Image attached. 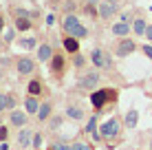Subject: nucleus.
<instances>
[{"label":"nucleus","mask_w":152,"mask_h":150,"mask_svg":"<svg viewBox=\"0 0 152 150\" xmlns=\"http://www.w3.org/2000/svg\"><path fill=\"white\" fill-rule=\"evenodd\" d=\"M117 97V91H113V89H97V91H93V95H91V104L97 108V110H102L104 106H106V102L108 100H115Z\"/></svg>","instance_id":"f257e3e1"},{"label":"nucleus","mask_w":152,"mask_h":150,"mask_svg":"<svg viewBox=\"0 0 152 150\" xmlns=\"http://www.w3.org/2000/svg\"><path fill=\"white\" fill-rule=\"evenodd\" d=\"M99 82H102V77H99L97 71H88V73L77 77V89L80 91H97Z\"/></svg>","instance_id":"f03ea898"},{"label":"nucleus","mask_w":152,"mask_h":150,"mask_svg":"<svg viewBox=\"0 0 152 150\" xmlns=\"http://www.w3.org/2000/svg\"><path fill=\"white\" fill-rule=\"evenodd\" d=\"M91 62L97 69H113V58L104 53V49H93L91 51Z\"/></svg>","instance_id":"7ed1b4c3"},{"label":"nucleus","mask_w":152,"mask_h":150,"mask_svg":"<svg viewBox=\"0 0 152 150\" xmlns=\"http://www.w3.org/2000/svg\"><path fill=\"white\" fill-rule=\"evenodd\" d=\"M137 49V44L132 42V38H121L115 46V55H119V58H126V55H130L132 51Z\"/></svg>","instance_id":"20e7f679"},{"label":"nucleus","mask_w":152,"mask_h":150,"mask_svg":"<svg viewBox=\"0 0 152 150\" xmlns=\"http://www.w3.org/2000/svg\"><path fill=\"white\" fill-rule=\"evenodd\" d=\"M117 7H119V4L108 2V0H102V2L97 4V11H99V15H102L104 20H106V18H113V15L117 13Z\"/></svg>","instance_id":"39448f33"},{"label":"nucleus","mask_w":152,"mask_h":150,"mask_svg":"<svg viewBox=\"0 0 152 150\" xmlns=\"http://www.w3.org/2000/svg\"><path fill=\"white\" fill-rule=\"evenodd\" d=\"M99 132H102V137H117L119 135V121L115 119V117H113V119H108L102 126V130H99Z\"/></svg>","instance_id":"423d86ee"},{"label":"nucleus","mask_w":152,"mask_h":150,"mask_svg":"<svg viewBox=\"0 0 152 150\" xmlns=\"http://www.w3.org/2000/svg\"><path fill=\"white\" fill-rule=\"evenodd\" d=\"M33 71H35V62L31 60V58L24 55V58L18 60V73H20V75H31Z\"/></svg>","instance_id":"0eeeda50"},{"label":"nucleus","mask_w":152,"mask_h":150,"mask_svg":"<svg viewBox=\"0 0 152 150\" xmlns=\"http://www.w3.org/2000/svg\"><path fill=\"white\" fill-rule=\"evenodd\" d=\"M77 27H80V18H77L75 13H69V15L64 18V22H62V31H66L69 35H71Z\"/></svg>","instance_id":"6e6552de"},{"label":"nucleus","mask_w":152,"mask_h":150,"mask_svg":"<svg viewBox=\"0 0 152 150\" xmlns=\"http://www.w3.org/2000/svg\"><path fill=\"white\" fill-rule=\"evenodd\" d=\"M113 35H117V38H126V35L132 31V27H130L128 22H117V24H113Z\"/></svg>","instance_id":"1a4fd4ad"},{"label":"nucleus","mask_w":152,"mask_h":150,"mask_svg":"<svg viewBox=\"0 0 152 150\" xmlns=\"http://www.w3.org/2000/svg\"><path fill=\"white\" fill-rule=\"evenodd\" d=\"M53 49H51L49 44H40L38 46V60L40 62H49V60H53Z\"/></svg>","instance_id":"9d476101"},{"label":"nucleus","mask_w":152,"mask_h":150,"mask_svg":"<svg viewBox=\"0 0 152 150\" xmlns=\"http://www.w3.org/2000/svg\"><path fill=\"white\" fill-rule=\"evenodd\" d=\"M18 143H20V146H29V143H33V132H31L29 128H22V130L18 132Z\"/></svg>","instance_id":"9b49d317"},{"label":"nucleus","mask_w":152,"mask_h":150,"mask_svg":"<svg viewBox=\"0 0 152 150\" xmlns=\"http://www.w3.org/2000/svg\"><path fill=\"white\" fill-rule=\"evenodd\" d=\"M9 119H11V124H13V126H20V128H22L24 124H27V115H24L22 110H11Z\"/></svg>","instance_id":"f8f14e48"},{"label":"nucleus","mask_w":152,"mask_h":150,"mask_svg":"<svg viewBox=\"0 0 152 150\" xmlns=\"http://www.w3.org/2000/svg\"><path fill=\"white\" fill-rule=\"evenodd\" d=\"M66 115H69L71 119H84L82 106H75V104H69V106H66Z\"/></svg>","instance_id":"ddd939ff"},{"label":"nucleus","mask_w":152,"mask_h":150,"mask_svg":"<svg viewBox=\"0 0 152 150\" xmlns=\"http://www.w3.org/2000/svg\"><path fill=\"white\" fill-rule=\"evenodd\" d=\"M24 106H27V113H38L42 104L38 102V97H35V95H29L27 100H24Z\"/></svg>","instance_id":"4468645a"},{"label":"nucleus","mask_w":152,"mask_h":150,"mask_svg":"<svg viewBox=\"0 0 152 150\" xmlns=\"http://www.w3.org/2000/svg\"><path fill=\"white\" fill-rule=\"evenodd\" d=\"M64 49L69 51V53H77L80 51V42H77V38H73V35H69V38H64Z\"/></svg>","instance_id":"2eb2a0df"},{"label":"nucleus","mask_w":152,"mask_h":150,"mask_svg":"<svg viewBox=\"0 0 152 150\" xmlns=\"http://www.w3.org/2000/svg\"><path fill=\"white\" fill-rule=\"evenodd\" d=\"M132 31H134L137 35H145V31H148V24H145V20H143V18H137V20L132 22Z\"/></svg>","instance_id":"dca6fc26"},{"label":"nucleus","mask_w":152,"mask_h":150,"mask_svg":"<svg viewBox=\"0 0 152 150\" xmlns=\"http://www.w3.org/2000/svg\"><path fill=\"white\" fill-rule=\"evenodd\" d=\"M51 69H53V73H64V58H62V55H53Z\"/></svg>","instance_id":"f3484780"},{"label":"nucleus","mask_w":152,"mask_h":150,"mask_svg":"<svg viewBox=\"0 0 152 150\" xmlns=\"http://www.w3.org/2000/svg\"><path fill=\"white\" fill-rule=\"evenodd\" d=\"M15 29H18V31H29L31 29L29 15H18V20H15Z\"/></svg>","instance_id":"a211bd4d"},{"label":"nucleus","mask_w":152,"mask_h":150,"mask_svg":"<svg viewBox=\"0 0 152 150\" xmlns=\"http://www.w3.org/2000/svg\"><path fill=\"white\" fill-rule=\"evenodd\" d=\"M49 117H51V102H44V104L40 106V110H38V119L44 121V119H49Z\"/></svg>","instance_id":"6ab92c4d"},{"label":"nucleus","mask_w":152,"mask_h":150,"mask_svg":"<svg viewBox=\"0 0 152 150\" xmlns=\"http://www.w3.org/2000/svg\"><path fill=\"white\" fill-rule=\"evenodd\" d=\"M137 117H139L137 110H128V113H126V126L134 128V126H137Z\"/></svg>","instance_id":"aec40b11"},{"label":"nucleus","mask_w":152,"mask_h":150,"mask_svg":"<svg viewBox=\"0 0 152 150\" xmlns=\"http://www.w3.org/2000/svg\"><path fill=\"white\" fill-rule=\"evenodd\" d=\"M42 86H40V80H31L29 82V95H40Z\"/></svg>","instance_id":"412c9836"},{"label":"nucleus","mask_w":152,"mask_h":150,"mask_svg":"<svg viewBox=\"0 0 152 150\" xmlns=\"http://www.w3.org/2000/svg\"><path fill=\"white\" fill-rule=\"evenodd\" d=\"M20 46H22V49H35V46H38V42H35V38H22L20 40Z\"/></svg>","instance_id":"4be33fe9"},{"label":"nucleus","mask_w":152,"mask_h":150,"mask_svg":"<svg viewBox=\"0 0 152 150\" xmlns=\"http://www.w3.org/2000/svg\"><path fill=\"white\" fill-rule=\"evenodd\" d=\"M73 64H75L77 69H82V66L86 64V58H84V55L80 53V51H77V53H73Z\"/></svg>","instance_id":"5701e85b"},{"label":"nucleus","mask_w":152,"mask_h":150,"mask_svg":"<svg viewBox=\"0 0 152 150\" xmlns=\"http://www.w3.org/2000/svg\"><path fill=\"white\" fill-rule=\"evenodd\" d=\"M71 35H73V38H80V40H82V38H86V35H88V29L84 27V24H80V27H77L75 31H73Z\"/></svg>","instance_id":"b1692460"},{"label":"nucleus","mask_w":152,"mask_h":150,"mask_svg":"<svg viewBox=\"0 0 152 150\" xmlns=\"http://www.w3.org/2000/svg\"><path fill=\"white\" fill-rule=\"evenodd\" d=\"M51 150H73V146H69V143H64V141H57V143H53Z\"/></svg>","instance_id":"393cba45"},{"label":"nucleus","mask_w":152,"mask_h":150,"mask_svg":"<svg viewBox=\"0 0 152 150\" xmlns=\"http://www.w3.org/2000/svg\"><path fill=\"white\" fill-rule=\"evenodd\" d=\"M95 124H97V115L88 119V124H86V130H88V132H95Z\"/></svg>","instance_id":"a878e982"},{"label":"nucleus","mask_w":152,"mask_h":150,"mask_svg":"<svg viewBox=\"0 0 152 150\" xmlns=\"http://www.w3.org/2000/svg\"><path fill=\"white\" fill-rule=\"evenodd\" d=\"M13 38H15V31L13 29H9V31H4V42H13Z\"/></svg>","instance_id":"bb28decb"},{"label":"nucleus","mask_w":152,"mask_h":150,"mask_svg":"<svg viewBox=\"0 0 152 150\" xmlns=\"http://www.w3.org/2000/svg\"><path fill=\"white\" fill-rule=\"evenodd\" d=\"M9 108V95H0V110Z\"/></svg>","instance_id":"cd10ccee"},{"label":"nucleus","mask_w":152,"mask_h":150,"mask_svg":"<svg viewBox=\"0 0 152 150\" xmlns=\"http://www.w3.org/2000/svg\"><path fill=\"white\" fill-rule=\"evenodd\" d=\"M121 22H128V24L134 22V20H132V11H124L121 13Z\"/></svg>","instance_id":"c85d7f7f"},{"label":"nucleus","mask_w":152,"mask_h":150,"mask_svg":"<svg viewBox=\"0 0 152 150\" xmlns=\"http://www.w3.org/2000/svg\"><path fill=\"white\" fill-rule=\"evenodd\" d=\"M73 150H91V148H88V143H84V141H75L73 143Z\"/></svg>","instance_id":"c756f323"},{"label":"nucleus","mask_w":152,"mask_h":150,"mask_svg":"<svg viewBox=\"0 0 152 150\" xmlns=\"http://www.w3.org/2000/svg\"><path fill=\"white\" fill-rule=\"evenodd\" d=\"M33 146H35V148L42 146V135H40V132H35V135H33Z\"/></svg>","instance_id":"7c9ffc66"},{"label":"nucleus","mask_w":152,"mask_h":150,"mask_svg":"<svg viewBox=\"0 0 152 150\" xmlns=\"http://www.w3.org/2000/svg\"><path fill=\"white\" fill-rule=\"evenodd\" d=\"M60 126H62V117H53V121H51V128L55 130V128H60Z\"/></svg>","instance_id":"2f4dec72"},{"label":"nucleus","mask_w":152,"mask_h":150,"mask_svg":"<svg viewBox=\"0 0 152 150\" xmlns=\"http://www.w3.org/2000/svg\"><path fill=\"white\" fill-rule=\"evenodd\" d=\"M141 49H143V53L152 60V44H145V46H141Z\"/></svg>","instance_id":"473e14b6"},{"label":"nucleus","mask_w":152,"mask_h":150,"mask_svg":"<svg viewBox=\"0 0 152 150\" xmlns=\"http://www.w3.org/2000/svg\"><path fill=\"white\" fill-rule=\"evenodd\" d=\"M7 132H9V130H7V128H4V126L0 128V141H4V139H7Z\"/></svg>","instance_id":"72a5a7b5"},{"label":"nucleus","mask_w":152,"mask_h":150,"mask_svg":"<svg viewBox=\"0 0 152 150\" xmlns=\"http://www.w3.org/2000/svg\"><path fill=\"white\" fill-rule=\"evenodd\" d=\"M145 35H148V40H150V42H152V24H150V27H148V31H145Z\"/></svg>","instance_id":"f704fd0d"},{"label":"nucleus","mask_w":152,"mask_h":150,"mask_svg":"<svg viewBox=\"0 0 152 150\" xmlns=\"http://www.w3.org/2000/svg\"><path fill=\"white\" fill-rule=\"evenodd\" d=\"M2 31H4V18L0 15V33H2Z\"/></svg>","instance_id":"c9c22d12"},{"label":"nucleus","mask_w":152,"mask_h":150,"mask_svg":"<svg viewBox=\"0 0 152 150\" xmlns=\"http://www.w3.org/2000/svg\"><path fill=\"white\" fill-rule=\"evenodd\" d=\"M86 2H88V4H95V7H97V4L102 2V0H86Z\"/></svg>","instance_id":"e433bc0d"},{"label":"nucleus","mask_w":152,"mask_h":150,"mask_svg":"<svg viewBox=\"0 0 152 150\" xmlns=\"http://www.w3.org/2000/svg\"><path fill=\"white\" fill-rule=\"evenodd\" d=\"M2 77H4V71H2V69H0V80H2Z\"/></svg>","instance_id":"4c0bfd02"},{"label":"nucleus","mask_w":152,"mask_h":150,"mask_svg":"<svg viewBox=\"0 0 152 150\" xmlns=\"http://www.w3.org/2000/svg\"><path fill=\"white\" fill-rule=\"evenodd\" d=\"M108 2H115V4H119V0H108Z\"/></svg>","instance_id":"58836bf2"},{"label":"nucleus","mask_w":152,"mask_h":150,"mask_svg":"<svg viewBox=\"0 0 152 150\" xmlns=\"http://www.w3.org/2000/svg\"><path fill=\"white\" fill-rule=\"evenodd\" d=\"M0 150H9V148H7V146H4V143H2V148H0Z\"/></svg>","instance_id":"ea45409f"},{"label":"nucleus","mask_w":152,"mask_h":150,"mask_svg":"<svg viewBox=\"0 0 152 150\" xmlns=\"http://www.w3.org/2000/svg\"><path fill=\"white\" fill-rule=\"evenodd\" d=\"M0 51H2V40H0Z\"/></svg>","instance_id":"a19ab883"},{"label":"nucleus","mask_w":152,"mask_h":150,"mask_svg":"<svg viewBox=\"0 0 152 150\" xmlns=\"http://www.w3.org/2000/svg\"><path fill=\"white\" fill-rule=\"evenodd\" d=\"M150 150H152V139H150Z\"/></svg>","instance_id":"79ce46f5"}]
</instances>
